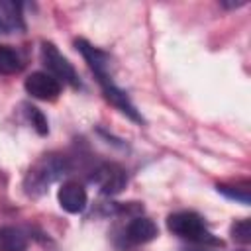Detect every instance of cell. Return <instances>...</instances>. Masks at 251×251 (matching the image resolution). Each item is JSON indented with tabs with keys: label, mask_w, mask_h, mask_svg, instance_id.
<instances>
[{
	"label": "cell",
	"mask_w": 251,
	"mask_h": 251,
	"mask_svg": "<svg viewBox=\"0 0 251 251\" xmlns=\"http://www.w3.org/2000/svg\"><path fill=\"white\" fill-rule=\"evenodd\" d=\"M67 171H69V163L65 157L45 155L27 171V175L24 178V188L29 196H39L47 190V186L51 182H55L59 176L67 175Z\"/></svg>",
	"instance_id": "6da1fadb"
},
{
	"label": "cell",
	"mask_w": 251,
	"mask_h": 251,
	"mask_svg": "<svg viewBox=\"0 0 251 251\" xmlns=\"http://www.w3.org/2000/svg\"><path fill=\"white\" fill-rule=\"evenodd\" d=\"M167 227L175 235H178L182 239H188V241H192L196 245H208V247L210 245H216V247L220 245L222 247V241L210 233V229L206 227L202 216L196 214V212L184 210V212L171 214L167 218Z\"/></svg>",
	"instance_id": "7a4b0ae2"
},
{
	"label": "cell",
	"mask_w": 251,
	"mask_h": 251,
	"mask_svg": "<svg viewBox=\"0 0 251 251\" xmlns=\"http://www.w3.org/2000/svg\"><path fill=\"white\" fill-rule=\"evenodd\" d=\"M41 61L47 67V73L53 78H57L59 82H65L73 88L80 86V80H78L75 67L69 63V59L65 55H61V51L53 43H49V41L41 43Z\"/></svg>",
	"instance_id": "3957f363"
},
{
	"label": "cell",
	"mask_w": 251,
	"mask_h": 251,
	"mask_svg": "<svg viewBox=\"0 0 251 251\" xmlns=\"http://www.w3.org/2000/svg\"><path fill=\"white\" fill-rule=\"evenodd\" d=\"M92 182H96L98 188L104 194L112 196V194H118V192H122L126 188L127 175H126V171L120 165H116V163H104V165H100L94 171Z\"/></svg>",
	"instance_id": "277c9868"
},
{
	"label": "cell",
	"mask_w": 251,
	"mask_h": 251,
	"mask_svg": "<svg viewBox=\"0 0 251 251\" xmlns=\"http://www.w3.org/2000/svg\"><path fill=\"white\" fill-rule=\"evenodd\" d=\"M24 86H25V92L31 98L45 100V102H51L61 94V82L57 78H53L49 73H43V71L31 73L25 78Z\"/></svg>",
	"instance_id": "5b68a950"
},
{
	"label": "cell",
	"mask_w": 251,
	"mask_h": 251,
	"mask_svg": "<svg viewBox=\"0 0 251 251\" xmlns=\"http://www.w3.org/2000/svg\"><path fill=\"white\" fill-rule=\"evenodd\" d=\"M98 82H100L102 92H104V96H106V100H108L110 104H114V106H116L122 114H126L129 120H133V122H137V124H141V122H143V118L139 116V112L135 110V106L131 104V100L127 98V94H126L122 88H118V86L114 84L112 76L98 78Z\"/></svg>",
	"instance_id": "8992f818"
},
{
	"label": "cell",
	"mask_w": 251,
	"mask_h": 251,
	"mask_svg": "<svg viewBox=\"0 0 251 251\" xmlns=\"http://www.w3.org/2000/svg\"><path fill=\"white\" fill-rule=\"evenodd\" d=\"M57 200H59V206L69 212V214H80L84 208H86V202H88V196H86V190L82 184L75 182V180H69V182H63L59 192H57Z\"/></svg>",
	"instance_id": "52a82bcc"
},
{
	"label": "cell",
	"mask_w": 251,
	"mask_h": 251,
	"mask_svg": "<svg viewBox=\"0 0 251 251\" xmlns=\"http://www.w3.org/2000/svg\"><path fill=\"white\" fill-rule=\"evenodd\" d=\"M75 47L76 51L84 57V61L88 63L90 71L96 75V78H104V76H110L108 75V67H110V55L94 45H90L86 39H76L75 41Z\"/></svg>",
	"instance_id": "ba28073f"
},
{
	"label": "cell",
	"mask_w": 251,
	"mask_h": 251,
	"mask_svg": "<svg viewBox=\"0 0 251 251\" xmlns=\"http://www.w3.org/2000/svg\"><path fill=\"white\" fill-rule=\"evenodd\" d=\"M157 235H159V229H157L155 222L149 220V218H143V216L133 218V220L127 224V227H126V237H127L131 243H137V245H139V243H149V241H153Z\"/></svg>",
	"instance_id": "9c48e42d"
},
{
	"label": "cell",
	"mask_w": 251,
	"mask_h": 251,
	"mask_svg": "<svg viewBox=\"0 0 251 251\" xmlns=\"http://www.w3.org/2000/svg\"><path fill=\"white\" fill-rule=\"evenodd\" d=\"M25 249H27V237L22 229L14 226L0 227V251H25Z\"/></svg>",
	"instance_id": "30bf717a"
},
{
	"label": "cell",
	"mask_w": 251,
	"mask_h": 251,
	"mask_svg": "<svg viewBox=\"0 0 251 251\" xmlns=\"http://www.w3.org/2000/svg\"><path fill=\"white\" fill-rule=\"evenodd\" d=\"M24 67L20 53L10 45H0V75H16Z\"/></svg>",
	"instance_id": "8fae6325"
},
{
	"label": "cell",
	"mask_w": 251,
	"mask_h": 251,
	"mask_svg": "<svg viewBox=\"0 0 251 251\" xmlns=\"http://www.w3.org/2000/svg\"><path fill=\"white\" fill-rule=\"evenodd\" d=\"M24 110H25V116H27L29 124L33 126V129H35L39 135H47V133H49V124H47L45 114H43L39 108L31 106V104H24Z\"/></svg>",
	"instance_id": "7c38bea8"
},
{
	"label": "cell",
	"mask_w": 251,
	"mask_h": 251,
	"mask_svg": "<svg viewBox=\"0 0 251 251\" xmlns=\"http://www.w3.org/2000/svg\"><path fill=\"white\" fill-rule=\"evenodd\" d=\"M231 237H233V241L247 245V243L251 241V222H249L247 218L237 220V222L231 226Z\"/></svg>",
	"instance_id": "4fadbf2b"
},
{
	"label": "cell",
	"mask_w": 251,
	"mask_h": 251,
	"mask_svg": "<svg viewBox=\"0 0 251 251\" xmlns=\"http://www.w3.org/2000/svg\"><path fill=\"white\" fill-rule=\"evenodd\" d=\"M216 190L231 200H237L241 204H249V188H239V186H229V184H218Z\"/></svg>",
	"instance_id": "5bb4252c"
},
{
	"label": "cell",
	"mask_w": 251,
	"mask_h": 251,
	"mask_svg": "<svg viewBox=\"0 0 251 251\" xmlns=\"http://www.w3.org/2000/svg\"><path fill=\"white\" fill-rule=\"evenodd\" d=\"M184 251H210V247H208V245H196V243H194L192 247H186Z\"/></svg>",
	"instance_id": "9a60e30c"
},
{
	"label": "cell",
	"mask_w": 251,
	"mask_h": 251,
	"mask_svg": "<svg viewBox=\"0 0 251 251\" xmlns=\"http://www.w3.org/2000/svg\"><path fill=\"white\" fill-rule=\"evenodd\" d=\"M245 2H222V6H226V8H239V6H243Z\"/></svg>",
	"instance_id": "2e32d148"
},
{
	"label": "cell",
	"mask_w": 251,
	"mask_h": 251,
	"mask_svg": "<svg viewBox=\"0 0 251 251\" xmlns=\"http://www.w3.org/2000/svg\"><path fill=\"white\" fill-rule=\"evenodd\" d=\"M0 31H2V33H8V29H6V25L2 24V20H0Z\"/></svg>",
	"instance_id": "e0dca14e"
}]
</instances>
